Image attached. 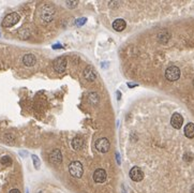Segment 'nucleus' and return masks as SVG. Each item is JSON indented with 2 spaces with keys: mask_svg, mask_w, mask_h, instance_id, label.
<instances>
[{
  "mask_svg": "<svg viewBox=\"0 0 194 193\" xmlns=\"http://www.w3.org/2000/svg\"><path fill=\"white\" fill-rule=\"evenodd\" d=\"M55 9L52 4H44V6L41 8L40 11V17L43 21L45 23H49V21H53L54 16H55Z\"/></svg>",
  "mask_w": 194,
  "mask_h": 193,
  "instance_id": "f257e3e1",
  "label": "nucleus"
},
{
  "mask_svg": "<svg viewBox=\"0 0 194 193\" xmlns=\"http://www.w3.org/2000/svg\"><path fill=\"white\" fill-rule=\"evenodd\" d=\"M69 172L71 176L75 177V178H80L84 173V168H83V164L80 161H73L70 163L69 165Z\"/></svg>",
  "mask_w": 194,
  "mask_h": 193,
  "instance_id": "f03ea898",
  "label": "nucleus"
},
{
  "mask_svg": "<svg viewBox=\"0 0 194 193\" xmlns=\"http://www.w3.org/2000/svg\"><path fill=\"white\" fill-rule=\"evenodd\" d=\"M19 18H21V17H19V15L17 14V13L12 12L10 13V14H8L3 18V21H2V26L6 28H10L12 27V26L16 25L19 21Z\"/></svg>",
  "mask_w": 194,
  "mask_h": 193,
  "instance_id": "7ed1b4c3",
  "label": "nucleus"
},
{
  "mask_svg": "<svg viewBox=\"0 0 194 193\" xmlns=\"http://www.w3.org/2000/svg\"><path fill=\"white\" fill-rule=\"evenodd\" d=\"M165 77H166L167 81L169 82H175L177 81L180 77V70L178 67L175 66H171L166 69L165 71Z\"/></svg>",
  "mask_w": 194,
  "mask_h": 193,
  "instance_id": "20e7f679",
  "label": "nucleus"
},
{
  "mask_svg": "<svg viewBox=\"0 0 194 193\" xmlns=\"http://www.w3.org/2000/svg\"><path fill=\"white\" fill-rule=\"evenodd\" d=\"M111 143L106 137H101L95 142V149L102 153H105L110 150Z\"/></svg>",
  "mask_w": 194,
  "mask_h": 193,
  "instance_id": "39448f33",
  "label": "nucleus"
},
{
  "mask_svg": "<svg viewBox=\"0 0 194 193\" xmlns=\"http://www.w3.org/2000/svg\"><path fill=\"white\" fill-rule=\"evenodd\" d=\"M67 64H68L67 58L64 57V56L58 57L57 59H55V61H54V64H53L54 70L58 73H62L65 70V68H67Z\"/></svg>",
  "mask_w": 194,
  "mask_h": 193,
  "instance_id": "423d86ee",
  "label": "nucleus"
},
{
  "mask_svg": "<svg viewBox=\"0 0 194 193\" xmlns=\"http://www.w3.org/2000/svg\"><path fill=\"white\" fill-rule=\"evenodd\" d=\"M130 178L132 179L135 183H138V181H142L144 178V172L142 171V168H139L138 166H134V168H131L130 173H129Z\"/></svg>",
  "mask_w": 194,
  "mask_h": 193,
  "instance_id": "0eeeda50",
  "label": "nucleus"
},
{
  "mask_svg": "<svg viewBox=\"0 0 194 193\" xmlns=\"http://www.w3.org/2000/svg\"><path fill=\"white\" fill-rule=\"evenodd\" d=\"M62 161V153L59 149H54L51 153H49V162L54 165L60 164Z\"/></svg>",
  "mask_w": 194,
  "mask_h": 193,
  "instance_id": "6e6552de",
  "label": "nucleus"
},
{
  "mask_svg": "<svg viewBox=\"0 0 194 193\" xmlns=\"http://www.w3.org/2000/svg\"><path fill=\"white\" fill-rule=\"evenodd\" d=\"M106 177H107V174L103 168H98L93 173V180L98 183H103L106 180Z\"/></svg>",
  "mask_w": 194,
  "mask_h": 193,
  "instance_id": "1a4fd4ad",
  "label": "nucleus"
},
{
  "mask_svg": "<svg viewBox=\"0 0 194 193\" xmlns=\"http://www.w3.org/2000/svg\"><path fill=\"white\" fill-rule=\"evenodd\" d=\"M182 123H184V117L179 114V113H175L173 114L171 118V125H173L175 129H180L182 127Z\"/></svg>",
  "mask_w": 194,
  "mask_h": 193,
  "instance_id": "9d476101",
  "label": "nucleus"
},
{
  "mask_svg": "<svg viewBox=\"0 0 194 193\" xmlns=\"http://www.w3.org/2000/svg\"><path fill=\"white\" fill-rule=\"evenodd\" d=\"M84 77L89 82H93L98 77V74L92 67H87L84 70Z\"/></svg>",
  "mask_w": 194,
  "mask_h": 193,
  "instance_id": "9b49d317",
  "label": "nucleus"
},
{
  "mask_svg": "<svg viewBox=\"0 0 194 193\" xmlns=\"http://www.w3.org/2000/svg\"><path fill=\"white\" fill-rule=\"evenodd\" d=\"M37 62V58L34 55L32 54H26L23 57V64H25L26 67H32L34 66Z\"/></svg>",
  "mask_w": 194,
  "mask_h": 193,
  "instance_id": "f8f14e48",
  "label": "nucleus"
},
{
  "mask_svg": "<svg viewBox=\"0 0 194 193\" xmlns=\"http://www.w3.org/2000/svg\"><path fill=\"white\" fill-rule=\"evenodd\" d=\"M126 27H127V23L121 18L116 19V21L113 23V28H114L116 31H119V32L122 31V30L126 29Z\"/></svg>",
  "mask_w": 194,
  "mask_h": 193,
  "instance_id": "ddd939ff",
  "label": "nucleus"
},
{
  "mask_svg": "<svg viewBox=\"0 0 194 193\" xmlns=\"http://www.w3.org/2000/svg\"><path fill=\"white\" fill-rule=\"evenodd\" d=\"M184 135L188 138L194 137V123L189 122L188 125L184 127Z\"/></svg>",
  "mask_w": 194,
  "mask_h": 193,
  "instance_id": "4468645a",
  "label": "nucleus"
},
{
  "mask_svg": "<svg viewBox=\"0 0 194 193\" xmlns=\"http://www.w3.org/2000/svg\"><path fill=\"white\" fill-rule=\"evenodd\" d=\"M84 145V140L82 137H75L72 141V147L74 150H80Z\"/></svg>",
  "mask_w": 194,
  "mask_h": 193,
  "instance_id": "2eb2a0df",
  "label": "nucleus"
},
{
  "mask_svg": "<svg viewBox=\"0 0 194 193\" xmlns=\"http://www.w3.org/2000/svg\"><path fill=\"white\" fill-rule=\"evenodd\" d=\"M88 99H89V102H90L92 105H97V104L99 103L100 98L97 92H90L88 96Z\"/></svg>",
  "mask_w": 194,
  "mask_h": 193,
  "instance_id": "dca6fc26",
  "label": "nucleus"
},
{
  "mask_svg": "<svg viewBox=\"0 0 194 193\" xmlns=\"http://www.w3.org/2000/svg\"><path fill=\"white\" fill-rule=\"evenodd\" d=\"M0 162L2 164H4V165H11L12 164V159L10 158V156H3L1 158V160H0Z\"/></svg>",
  "mask_w": 194,
  "mask_h": 193,
  "instance_id": "f3484780",
  "label": "nucleus"
},
{
  "mask_svg": "<svg viewBox=\"0 0 194 193\" xmlns=\"http://www.w3.org/2000/svg\"><path fill=\"white\" fill-rule=\"evenodd\" d=\"M32 160H33V164H34V168L38 170L39 168H40V160L38 159V157H37L36 155H32Z\"/></svg>",
  "mask_w": 194,
  "mask_h": 193,
  "instance_id": "a211bd4d",
  "label": "nucleus"
},
{
  "mask_svg": "<svg viewBox=\"0 0 194 193\" xmlns=\"http://www.w3.org/2000/svg\"><path fill=\"white\" fill-rule=\"evenodd\" d=\"M87 21V18L86 17H82V18H78L77 21H76V25L77 26H83L85 23Z\"/></svg>",
  "mask_w": 194,
  "mask_h": 193,
  "instance_id": "6ab92c4d",
  "label": "nucleus"
},
{
  "mask_svg": "<svg viewBox=\"0 0 194 193\" xmlns=\"http://www.w3.org/2000/svg\"><path fill=\"white\" fill-rule=\"evenodd\" d=\"M77 3H78L77 1H74L73 3H71V2H70V1H68V2H67L68 6H70V8H74V6H77Z\"/></svg>",
  "mask_w": 194,
  "mask_h": 193,
  "instance_id": "aec40b11",
  "label": "nucleus"
},
{
  "mask_svg": "<svg viewBox=\"0 0 194 193\" xmlns=\"http://www.w3.org/2000/svg\"><path fill=\"white\" fill-rule=\"evenodd\" d=\"M9 193H21V191H19L18 189H12Z\"/></svg>",
  "mask_w": 194,
  "mask_h": 193,
  "instance_id": "412c9836",
  "label": "nucleus"
},
{
  "mask_svg": "<svg viewBox=\"0 0 194 193\" xmlns=\"http://www.w3.org/2000/svg\"><path fill=\"white\" fill-rule=\"evenodd\" d=\"M117 161H118V164L120 163V160H119V153H117Z\"/></svg>",
  "mask_w": 194,
  "mask_h": 193,
  "instance_id": "4be33fe9",
  "label": "nucleus"
},
{
  "mask_svg": "<svg viewBox=\"0 0 194 193\" xmlns=\"http://www.w3.org/2000/svg\"><path fill=\"white\" fill-rule=\"evenodd\" d=\"M190 193H194V186L192 188H191V191H190Z\"/></svg>",
  "mask_w": 194,
  "mask_h": 193,
  "instance_id": "5701e85b",
  "label": "nucleus"
}]
</instances>
